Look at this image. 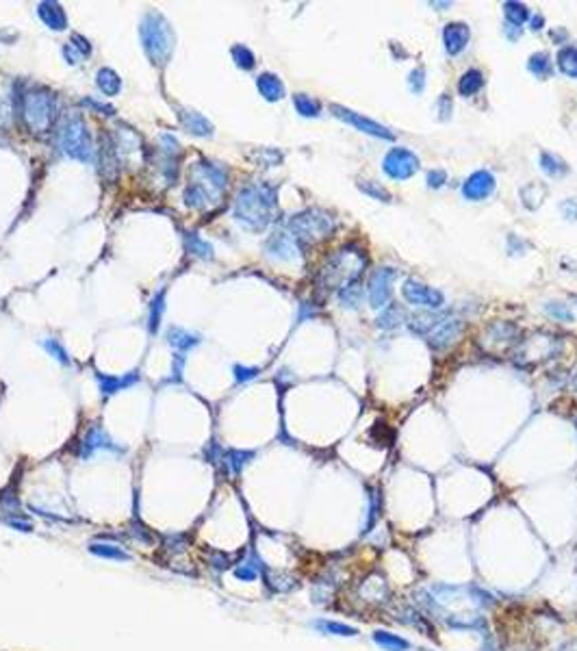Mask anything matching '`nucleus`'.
Segmentation results:
<instances>
[{
    "label": "nucleus",
    "mask_w": 577,
    "mask_h": 651,
    "mask_svg": "<svg viewBox=\"0 0 577 651\" xmlns=\"http://www.w3.org/2000/svg\"><path fill=\"white\" fill-rule=\"evenodd\" d=\"M541 167L545 174L553 176V179H560V176H567L569 174V167L564 165V161L560 156H555L551 152H543L541 154Z\"/></svg>",
    "instance_id": "72a5a7b5"
},
{
    "label": "nucleus",
    "mask_w": 577,
    "mask_h": 651,
    "mask_svg": "<svg viewBox=\"0 0 577 651\" xmlns=\"http://www.w3.org/2000/svg\"><path fill=\"white\" fill-rule=\"evenodd\" d=\"M139 37H142L144 52L154 66H165L174 50V31L167 17L158 11H148L139 24Z\"/></svg>",
    "instance_id": "7ed1b4c3"
},
{
    "label": "nucleus",
    "mask_w": 577,
    "mask_h": 651,
    "mask_svg": "<svg viewBox=\"0 0 577 651\" xmlns=\"http://www.w3.org/2000/svg\"><path fill=\"white\" fill-rule=\"evenodd\" d=\"M226 187H228V170L207 159H200L189 167L185 204L195 211H211L220 207Z\"/></svg>",
    "instance_id": "f257e3e1"
},
{
    "label": "nucleus",
    "mask_w": 577,
    "mask_h": 651,
    "mask_svg": "<svg viewBox=\"0 0 577 651\" xmlns=\"http://www.w3.org/2000/svg\"><path fill=\"white\" fill-rule=\"evenodd\" d=\"M161 146H158V172L163 174L165 185H174L178 179V163H181V144L170 133L161 135Z\"/></svg>",
    "instance_id": "1a4fd4ad"
},
{
    "label": "nucleus",
    "mask_w": 577,
    "mask_h": 651,
    "mask_svg": "<svg viewBox=\"0 0 577 651\" xmlns=\"http://www.w3.org/2000/svg\"><path fill=\"white\" fill-rule=\"evenodd\" d=\"M230 54H232V61L237 63V68H241V70H252V68L256 66L254 52H252L248 46L237 44V46H232Z\"/></svg>",
    "instance_id": "a19ab883"
},
{
    "label": "nucleus",
    "mask_w": 577,
    "mask_h": 651,
    "mask_svg": "<svg viewBox=\"0 0 577 651\" xmlns=\"http://www.w3.org/2000/svg\"><path fill=\"white\" fill-rule=\"evenodd\" d=\"M363 269H365V256L358 250L343 248L326 263L322 280L330 289H343L347 285H354L358 276L363 274Z\"/></svg>",
    "instance_id": "0eeeda50"
},
{
    "label": "nucleus",
    "mask_w": 577,
    "mask_h": 651,
    "mask_svg": "<svg viewBox=\"0 0 577 651\" xmlns=\"http://www.w3.org/2000/svg\"><path fill=\"white\" fill-rule=\"evenodd\" d=\"M278 193L269 183H254L243 187L234 200V220L248 230H265L276 217Z\"/></svg>",
    "instance_id": "f03ea898"
},
{
    "label": "nucleus",
    "mask_w": 577,
    "mask_h": 651,
    "mask_svg": "<svg viewBox=\"0 0 577 651\" xmlns=\"http://www.w3.org/2000/svg\"><path fill=\"white\" fill-rule=\"evenodd\" d=\"M358 595L367 601H384L389 595V586L384 580H367L358 588Z\"/></svg>",
    "instance_id": "cd10ccee"
},
{
    "label": "nucleus",
    "mask_w": 577,
    "mask_h": 651,
    "mask_svg": "<svg viewBox=\"0 0 577 651\" xmlns=\"http://www.w3.org/2000/svg\"><path fill=\"white\" fill-rule=\"evenodd\" d=\"M460 332H463V322L460 320L445 317V320H441L439 324H436V328L428 334L430 345L436 347V350H443L449 343H454V339L458 337Z\"/></svg>",
    "instance_id": "dca6fc26"
},
{
    "label": "nucleus",
    "mask_w": 577,
    "mask_h": 651,
    "mask_svg": "<svg viewBox=\"0 0 577 651\" xmlns=\"http://www.w3.org/2000/svg\"><path fill=\"white\" fill-rule=\"evenodd\" d=\"M428 185L432 187V189H439V187H443L445 185V181H447V174H445V170H432V172H428Z\"/></svg>",
    "instance_id": "3c124183"
},
{
    "label": "nucleus",
    "mask_w": 577,
    "mask_h": 651,
    "mask_svg": "<svg viewBox=\"0 0 577 651\" xmlns=\"http://www.w3.org/2000/svg\"><path fill=\"white\" fill-rule=\"evenodd\" d=\"M83 105H87V107H91V109H96V111H100V113H105V115H113V113H115V109H113L111 105L98 103V100H93V98H85Z\"/></svg>",
    "instance_id": "6e6d98bb"
},
{
    "label": "nucleus",
    "mask_w": 577,
    "mask_h": 651,
    "mask_svg": "<svg viewBox=\"0 0 577 651\" xmlns=\"http://www.w3.org/2000/svg\"><path fill=\"white\" fill-rule=\"evenodd\" d=\"M209 564L213 569H217V571H224V569L230 567V560H228L226 554H222V551H213V554L209 556Z\"/></svg>",
    "instance_id": "864d4df0"
},
{
    "label": "nucleus",
    "mask_w": 577,
    "mask_h": 651,
    "mask_svg": "<svg viewBox=\"0 0 577 651\" xmlns=\"http://www.w3.org/2000/svg\"><path fill=\"white\" fill-rule=\"evenodd\" d=\"M332 230H334V217L320 209H308V211L297 213L287 224V232L300 246L322 241Z\"/></svg>",
    "instance_id": "423d86ee"
},
{
    "label": "nucleus",
    "mask_w": 577,
    "mask_h": 651,
    "mask_svg": "<svg viewBox=\"0 0 577 651\" xmlns=\"http://www.w3.org/2000/svg\"><path fill=\"white\" fill-rule=\"evenodd\" d=\"M254 458V451H246V449H222V465L226 467V471L230 476H239L243 471V467Z\"/></svg>",
    "instance_id": "5701e85b"
},
{
    "label": "nucleus",
    "mask_w": 577,
    "mask_h": 651,
    "mask_svg": "<svg viewBox=\"0 0 577 651\" xmlns=\"http://www.w3.org/2000/svg\"><path fill=\"white\" fill-rule=\"evenodd\" d=\"M37 15L42 17V22L52 31H66V27H68L66 11L61 9L59 3H39Z\"/></svg>",
    "instance_id": "aec40b11"
},
{
    "label": "nucleus",
    "mask_w": 577,
    "mask_h": 651,
    "mask_svg": "<svg viewBox=\"0 0 577 651\" xmlns=\"http://www.w3.org/2000/svg\"><path fill=\"white\" fill-rule=\"evenodd\" d=\"M256 87H258V91H261V96L265 98V100H269V103L280 100V98L285 96V85H283V81H280V78H278L276 74H271V72L258 74Z\"/></svg>",
    "instance_id": "4be33fe9"
},
{
    "label": "nucleus",
    "mask_w": 577,
    "mask_h": 651,
    "mask_svg": "<svg viewBox=\"0 0 577 651\" xmlns=\"http://www.w3.org/2000/svg\"><path fill=\"white\" fill-rule=\"evenodd\" d=\"M369 502H371V506H369V519L365 523V532H369V527H373V523L377 519V510H380V500H377V493L369 495Z\"/></svg>",
    "instance_id": "603ef678"
},
{
    "label": "nucleus",
    "mask_w": 577,
    "mask_h": 651,
    "mask_svg": "<svg viewBox=\"0 0 577 651\" xmlns=\"http://www.w3.org/2000/svg\"><path fill=\"white\" fill-rule=\"evenodd\" d=\"M167 341H170V345H172L176 352L185 354V352L193 350L197 343H200V337H197L195 332L185 330V328H170V332H167Z\"/></svg>",
    "instance_id": "b1692460"
},
{
    "label": "nucleus",
    "mask_w": 577,
    "mask_h": 651,
    "mask_svg": "<svg viewBox=\"0 0 577 651\" xmlns=\"http://www.w3.org/2000/svg\"><path fill=\"white\" fill-rule=\"evenodd\" d=\"M493 191H495V176L484 170L471 174L467 183L463 185V193L467 200H484Z\"/></svg>",
    "instance_id": "4468645a"
},
{
    "label": "nucleus",
    "mask_w": 577,
    "mask_h": 651,
    "mask_svg": "<svg viewBox=\"0 0 577 651\" xmlns=\"http://www.w3.org/2000/svg\"><path fill=\"white\" fill-rule=\"evenodd\" d=\"M573 384H575V389H577V373H575V380H573Z\"/></svg>",
    "instance_id": "e2e57ef3"
},
{
    "label": "nucleus",
    "mask_w": 577,
    "mask_h": 651,
    "mask_svg": "<svg viewBox=\"0 0 577 651\" xmlns=\"http://www.w3.org/2000/svg\"><path fill=\"white\" fill-rule=\"evenodd\" d=\"M96 85L105 96L113 98V96L119 93V89H122V78H119L117 72L111 70V68H100V70H98V74H96Z\"/></svg>",
    "instance_id": "393cba45"
},
{
    "label": "nucleus",
    "mask_w": 577,
    "mask_h": 651,
    "mask_svg": "<svg viewBox=\"0 0 577 651\" xmlns=\"http://www.w3.org/2000/svg\"><path fill=\"white\" fill-rule=\"evenodd\" d=\"M504 11H506L508 22L514 24V27H519V29H521V24H525L527 20H530L527 7L521 5V3H514V0H512V3H506V5H504Z\"/></svg>",
    "instance_id": "ea45409f"
},
{
    "label": "nucleus",
    "mask_w": 577,
    "mask_h": 651,
    "mask_svg": "<svg viewBox=\"0 0 577 651\" xmlns=\"http://www.w3.org/2000/svg\"><path fill=\"white\" fill-rule=\"evenodd\" d=\"M545 310L551 315V317L560 320V322H573V313H571L567 306H560L558 302H549V304L545 306Z\"/></svg>",
    "instance_id": "c03bdc74"
},
{
    "label": "nucleus",
    "mask_w": 577,
    "mask_h": 651,
    "mask_svg": "<svg viewBox=\"0 0 577 651\" xmlns=\"http://www.w3.org/2000/svg\"><path fill=\"white\" fill-rule=\"evenodd\" d=\"M395 280L393 267H377L369 278V302L373 308H382L391 300V287Z\"/></svg>",
    "instance_id": "ddd939ff"
},
{
    "label": "nucleus",
    "mask_w": 577,
    "mask_h": 651,
    "mask_svg": "<svg viewBox=\"0 0 577 651\" xmlns=\"http://www.w3.org/2000/svg\"><path fill=\"white\" fill-rule=\"evenodd\" d=\"M96 380H98V387H100V393L105 396H115L119 391H126L135 384L142 382V376H139V371H128V373H122V376H109V373H96Z\"/></svg>",
    "instance_id": "2eb2a0df"
},
{
    "label": "nucleus",
    "mask_w": 577,
    "mask_h": 651,
    "mask_svg": "<svg viewBox=\"0 0 577 651\" xmlns=\"http://www.w3.org/2000/svg\"><path fill=\"white\" fill-rule=\"evenodd\" d=\"M63 57L68 59V63H70V66H76V63H78V59H81V54H78V52H76L70 44L63 48Z\"/></svg>",
    "instance_id": "13d9d810"
},
{
    "label": "nucleus",
    "mask_w": 577,
    "mask_h": 651,
    "mask_svg": "<svg viewBox=\"0 0 577 651\" xmlns=\"http://www.w3.org/2000/svg\"><path fill=\"white\" fill-rule=\"evenodd\" d=\"M402 293L404 298L414 304V306H424V308H430V310H436L445 304V295L441 291H436L428 285H421L417 280H406L404 287H402Z\"/></svg>",
    "instance_id": "f8f14e48"
},
{
    "label": "nucleus",
    "mask_w": 577,
    "mask_h": 651,
    "mask_svg": "<svg viewBox=\"0 0 577 651\" xmlns=\"http://www.w3.org/2000/svg\"><path fill=\"white\" fill-rule=\"evenodd\" d=\"M560 651H577V641H569L560 647Z\"/></svg>",
    "instance_id": "052dcab7"
},
{
    "label": "nucleus",
    "mask_w": 577,
    "mask_h": 651,
    "mask_svg": "<svg viewBox=\"0 0 577 651\" xmlns=\"http://www.w3.org/2000/svg\"><path fill=\"white\" fill-rule=\"evenodd\" d=\"M555 63H558V70L569 76V78H577V48L575 46H564L558 50V57H555Z\"/></svg>",
    "instance_id": "bb28decb"
},
{
    "label": "nucleus",
    "mask_w": 577,
    "mask_h": 651,
    "mask_svg": "<svg viewBox=\"0 0 577 651\" xmlns=\"http://www.w3.org/2000/svg\"><path fill=\"white\" fill-rule=\"evenodd\" d=\"M410 320H412V322H410V328H412L417 334H430V332L436 328V324L441 322L439 315H434V313H417V315H412Z\"/></svg>",
    "instance_id": "f704fd0d"
},
{
    "label": "nucleus",
    "mask_w": 577,
    "mask_h": 651,
    "mask_svg": "<svg viewBox=\"0 0 577 651\" xmlns=\"http://www.w3.org/2000/svg\"><path fill=\"white\" fill-rule=\"evenodd\" d=\"M183 369H185V357L181 352L174 357V365H172V376L167 378V382H181L183 380Z\"/></svg>",
    "instance_id": "8fccbe9b"
},
{
    "label": "nucleus",
    "mask_w": 577,
    "mask_h": 651,
    "mask_svg": "<svg viewBox=\"0 0 577 651\" xmlns=\"http://www.w3.org/2000/svg\"><path fill=\"white\" fill-rule=\"evenodd\" d=\"M361 293H363L361 287L354 283V285H347L339 291V300L345 308H356L358 304H361Z\"/></svg>",
    "instance_id": "37998d69"
},
{
    "label": "nucleus",
    "mask_w": 577,
    "mask_h": 651,
    "mask_svg": "<svg viewBox=\"0 0 577 651\" xmlns=\"http://www.w3.org/2000/svg\"><path fill=\"white\" fill-rule=\"evenodd\" d=\"M293 105H295L297 113L304 115V117H317V115H320V111H322L320 103L313 100V98L306 96V93H295L293 96Z\"/></svg>",
    "instance_id": "e433bc0d"
},
{
    "label": "nucleus",
    "mask_w": 577,
    "mask_h": 651,
    "mask_svg": "<svg viewBox=\"0 0 577 651\" xmlns=\"http://www.w3.org/2000/svg\"><path fill=\"white\" fill-rule=\"evenodd\" d=\"M234 380L237 382H250L258 376V369L256 367H246V365H234Z\"/></svg>",
    "instance_id": "49530a36"
},
{
    "label": "nucleus",
    "mask_w": 577,
    "mask_h": 651,
    "mask_svg": "<svg viewBox=\"0 0 577 651\" xmlns=\"http://www.w3.org/2000/svg\"><path fill=\"white\" fill-rule=\"evenodd\" d=\"M57 146L61 152L74 161L81 163H93L96 159V146L89 135V128L85 120L78 113L66 115L57 128Z\"/></svg>",
    "instance_id": "20e7f679"
},
{
    "label": "nucleus",
    "mask_w": 577,
    "mask_h": 651,
    "mask_svg": "<svg viewBox=\"0 0 577 651\" xmlns=\"http://www.w3.org/2000/svg\"><path fill=\"white\" fill-rule=\"evenodd\" d=\"M547 195V189L541 185V183H530L523 191H521V198H523V204L527 207V209H536L541 202H543V198Z\"/></svg>",
    "instance_id": "58836bf2"
},
{
    "label": "nucleus",
    "mask_w": 577,
    "mask_h": 651,
    "mask_svg": "<svg viewBox=\"0 0 577 651\" xmlns=\"http://www.w3.org/2000/svg\"><path fill=\"white\" fill-rule=\"evenodd\" d=\"M9 527H15L20 532H33V525L24 519V517H5L3 519Z\"/></svg>",
    "instance_id": "5fc2aeb1"
},
{
    "label": "nucleus",
    "mask_w": 577,
    "mask_h": 651,
    "mask_svg": "<svg viewBox=\"0 0 577 651\" xmlns=\"http://www.w3.org/2000/svg\"><path fill=\"white\" fill-rule=\"evenodd\" d=\"M519 33H521V29L514 27V24H510V27L506 29V35H508L510 39H516V37H519Z\"/></svg>",
    "instance_id": "bf43d9fd"
},
{
    "label": "nucleus",
    "mask_w": 577,
    "mask_h": 651,
    "mask_svg": "<svg viewBox=\"0 0 577 651\" xmlns=\"http://www.w3.org/2000/svg\"><path fill=\"white\" fill-rule=\"evenodd\" d=\"M256 562V556H252L250 560H243V562H239L237 567H234V578L237 580H241V582H252V580H256L258 578V574H261V569L263 567H256L254 564ZM263 574H265V569H263Z\"/></svg>",
    "instance_id": "4c0bfd02"
},
{
    "label": "nucleus",
    "mask_w": 577,
    "mask_h": 651,
    "mask_svg": "<svg viewBox=\"0 0 577 651\" xmlns=\"http://www.w3.org/2000/svg\"><path fill=\"white\" fill-rule=\"evenodd\" d=\"M471 31L465 22H451L443 29V42H445V50L449 54H460L467 44H469Z\"/></svg>",
    "instance_id": "f3484780"
},
{
    "label": "nucleus",
    "mask_w": 577,
    "mask_h": 651,
    "mask_svg": "<svg viewBox=\"0 0 577 651\" xmlns=\"http://www.w3.org/2000/svg\"><path fill=\"white\" fill-rule=\"evenodd\" d=\"M527 70H530L534 76H539V78H549V76H551V72H553L551 61H549V57H547L545 52H536V54H532V57H530V61H527Z\"/></svg>",
    "instance_id": "c9c22d12"
},
{
    "label": "nucleus",
    "mask_w": 577,
    "mask_h": 651,
    "mask_svg": "<svg viewBox=\"0 0 577 651\" xmlns=\"http://www.w3.org/2000/svg\"><path fill=\"white\" fill-rule=\"evenodd\" d=\"M382 167L387 172V176L395 181H406L410 176L419 170V159L406 148H393L382 161Z\"/></svg>",
    "instance_id": "9d476101"
},
{
    "label": "nucleus",
    "mask_w": 577,
    "mask_h": 651,
    "mask_svg": "<svg viewBox=\"0 0 577 651\" xmlns=\"http://www.w3.org/2000/svg\"><path fill=\"white\" fill-rule=\"evenodd\" d=\"M313 627L320 629L322 634H330V636H356L358 629L339 621H328V619H317L313 621Z\"/></svg>",
    "instance_id": "c85d7f7f"
},
{
    "label": "nucleus",
    "mask_w": 577,
    "mask_h": 651,
    "mask_svg": "<svg viewBox=\"0 0 577 651\" xmlns=\"http://www.w3.org/2000/svg\"><path fill=\"white\" fill-rule=\"evenodd\" d=\"M93 556H98V558H105V560H115V562H128L130 560V554L124 549V547H119L117 543H109V541H91L89 543V547H87Z\"/></svg>",
    "instance_id": "412c9836"
},
{
    "label": "nucleus",
    "mask_w": 577,
    "mask_h": 651,
    "mask_svg": "<svg viewBox=\"0 0 577 651\" xmlns=\"http://www.w3.org/2000/svg\"><path fill=\"white\" fill-rule=\"evenodd\" d=\"M185 246H187V252L197 256V259H204V261H211L213 259V246L202 239L197 232H187L185 234Z\"/></svg>",
    "instance_id": "a878e982"
},
{
    "label": "nucleus",
    "mask_w": 577,
    "mask_h": 651,
    "mask_svg": "<svg viewBox=\"0 0 577 651\" xmlns=\"http://www.w3.org/2000/svg\"><path fill=\"white\" fill-rule=\"evenodd\" d=\"M373 641L380 645L382 649H387V651H408L410 649V643L406 638L397 636V634H391V632H382V629L373 632Z\"/></svg>",
    "instance_id": "7c9ffc66"
},
{
    "label": "nucleus",
    "mask_w": 577,
    "mask_h": 651,
    "mask_svg": "<svg viewBox=\"0 0 577 651\" xmlns=\"http://www.w3.org/2000/svg\"><path fill=\"white\" fill-rule=\"evenodd\" d=\"M541 24H545V20H543L541 15H536V17L532 20V29H534V31H539V29H541Z\"/></svg>",
    "instance_id": "680f3d73"
},
{
    "label": "nucleus",
    "mask_w": 577,
    "mask_h": 651,
    "mask_svg": "<svg viewBox=\"0 0 577 651\" xmlns=\"http://www.w3.org/2000/svg\"><path fill=\"white\" fill-rule=\"evenodd\" d=\"M57 111H59L57 96L44 87L24 91L22 100H20V115H22L27 128L33 135H46L54 126Z\"/></svg>",
    "instance_id": "39448f33"
},
{
    "label": "nucleus",
    "mask_w": 577,
    "mask_h": 651,
    "mask_svg": "<svg viewBox=\"0 0 577 651\" xmlns=\"http://www.w3.org/2000/svg\"><path fill=\"white\" fill-rule=\"evenodd\" d=\"M42 347L50 354V357H52L54 361L61 363V365H68V367L72 365L70 354L66 352V347H63L61 343H59L57 339H44V341H42Z\"/></svg>",
    "instance_id": "79ce46f5"
},
{
    "label": "nucleus",
    "mask_w": 577,
    "mask_h": 651,
    "mask_svg": "<svg viewBox=\"0 0 577 651\" xmlns=\"http://www.w3.org/2000/svg\"><path fill=\"white\" fill-rule=\"evenodd\" d=\"M406 320V313L402 310L400 304H387V310L377 317V326L384 328V330H393L397 328L402 322Z\"/></svg>",
    "instance_id": "2f4dec72"
},
{
    "label": "nucleus",
    "mask_w": 577,
    "mask_h": 651,
    "mask_svg": "<svg viewBox=\"0 0 577 651\" xmlns=\"http://www.w3.org/2000/svg\"><path fill=\"white\" fill-rule=\"evenodd\" d=\"M300 244H297L293 237L287 232V230H280V232H276L271 239L267 241V252L271 254V256H276V259H295L297 254H300Z\"/></svg>",
    "instance_id": "a211bd4d"
},
{
    "label": "nucleus",
    "mask_w": 577,
    "mask_h": 651,
    "mask_svg": "<svg viewBox=\"0 0 577 651\" xmlns=\"http://www.w3.org/2000/svg\"><path fill=\"white\" fill-rule=\"evenodd\" d=\"M178 120H181V124L187 133H191L195 137H213V124L202 113L191 111V109H181Z\"/></svg>",
    "instance_id": "6ab92c4d"
},
{
    "label": "nucleus",
    "mask_w": 577,
    "mask_h": 651,
    "mask_svg": "<svg viewBox=\"0 0 577 651\" xmlns=\"http://www.w3.org/2000/svg\"><path fill=\"white\" fill-rule=\"evenodd\" d=\"M163 313H165V289L158 291L152 298V302H150V317H148L150 334L158 332V326H161V320H163Z\"/></svg>",
    "instance_id": "c756f323"
},
{
    "label": "nucleus",
    "mask_w": 577,
    "mask_h": 651,
    "mask_svg": "<svg viewBox=\"0 0 577 651\" xmlns=\"http://www.w3.org/2000/svg\"><path fill=\"white\" fill-rule=\"evenodd\" d=\"M361 189H363L365 193H369L371 198L380 200V202H389V200H391L389 191L380 189V185H377V183H373V181H369V185H367V183H361Z\"/></svg>",
    "instance_id": "a18cd8bd"
},
{
    "label": "nucleus",
    "mask_w": 577,
    "mask_h": 651,
    "mask_svg": "<svg viewBox=\"0 0 577 651\" xmlns=\"http://www.w3.org/2000/svg\"><path fill=\"white\" fill-rule=\"evenodd\" d=\"M408 85L414 93H421L426 89V72L424 70H412L408 76Z\"/></svg>",
    "instance_id": "de8ad7c7"
},
{
    "label": "nucleus",
    "mask_w": 577,
    "mask_h": 651,
    "mask_svg": "<svg viewBox=\"0 0 577 651\" xmlns=\"http://www.w3.org/2000/svg\"><path fill=\"white\" fill-rule=\"evenodd\" d=\"M96 451H115V454H122L124 447L115 445V441L107 434V430L98 424H91L87 428V432L83 434L81 443H78V449H76V456L81 461H87L91 458Z\"/></svg>",
    "instance_id": "6e6552de"
},
{
    "label": "nucleus",
    "mask_w": 577,
    "mask_h": 651,
    "mask_svg": "<svg viewBox=\"0 0 577 651\" xmlns=\"http://www.w3.org/2000/svg\"><path fill=\"white\" fill-rule=\"evenodd\" d=\"M70 46H72L78 54H81V57H89V54H91V44L87 42V39H85L83 35H78V33L72 35Z\"/></svg>",
    "instance_id": "09e8293b"
},
{
    "label": "nucleus",
    "mask_w": 577,
    "mask_h": 651,
    "mask_svg": "<svg viewBox=\"0 0 577 651\" xmlns=\"http://www.w3.org/2000/svg\"><path fill=\"white\" fill-rule=\"evenodd\" d=\"M560 211L564 213L567 220H577V202L575 200H564L560 204Z\"/></svg>",
    "instance_id": "4d7b16f0"
},
{
    "label": "nucleus",
    "mask_w": 577,
    "mask_h": 651,
    "mask_svg": "<svg viewBox=\"0 0 577 651\" xmlns=\"http://www.w3.org/2000/svg\"><path fill=\"white\" fill-rule=\"evenodd\" d=\"M330 111H332V115L339 117L341 122H345V124L358 128L361 133H367V135H371V137H377V140H389V142H391L393 137H395L387 126L369 120V117H363L361 113H356V111H350V109H345V107H341V105H332Z\"/></svg>",
    "instance_id": "9b49d317"
},
{
    "label": "nucleus",
    "mask_w": 577,
    "mask_h": 651,
    "mask_svg": "<svg viewBox=\"0 0 577 651\" xmlns=\"http://www.w3.org/2000/svg\"><path fill=\"white\" fill-rule=\"evenodd\" d=\"M482 87H484V76H482V72H477V70H469V72L460 78V83H458V91H460V96H465V98L477 93Z\"/></svg>",
    "instance_id": "473e14b6"
}]
</instances>
